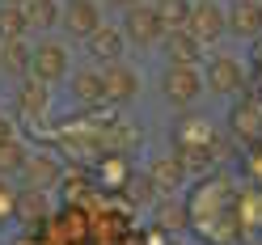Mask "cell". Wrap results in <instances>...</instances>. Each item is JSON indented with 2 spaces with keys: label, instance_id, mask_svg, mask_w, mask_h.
Masks as SVG:
<instances>
[{
  "label": "cell",
  "instance_id": "6da1fadb",
  "mask_svg": "<svg viewBox=\"0 0 262 245\" xmlns=\"http://www.w3.org/2000/svg\"><path fill=\"white\" fill-rule=\"evenodd\" d=\"M203 89L220 93V97H237V93H245V68L233 55H211L203 68Z\"/></svg>",
  "mask_w": 262,
  "mask_h": 245
},
{
  "label": "cell",
  "instance_id": "7a4b0ae2",
  "mask_svg": "<svg viewBox=\"0 0 262 245\" xmlns=\"http://www.w3.org/2000/svg\"><path fill=\"white\" fill-rule=\"evenodd\" d=\"M161 93H165L169 106H194L203 93V72L199 68H165V76H161Z\"/></svg>",
  "mask_w": 262,
  "mask_h": 245
},
{
  "label": "cell",
  "instance_id": "3957f363",
  "mask_svg": "<svg viewBox=\"0 0 262 245\" xmlns=\"http://www.w3.org/2000/svg\"><path fill=\"white\" fill-rule=\"evenodd\" d=\"M119 30H123V38H127V42H136V47H152V42L165 38V26L157 21L152 5H136V9H127V17H123Z\"/></svg>",
  "mask_w": 262,
  "mask_h": 245
},
{
  "label": "cell",
  "instance_id": "277c9868",
  "mask_svg": "<svg viewBox=\"0 0 262 245\" xmlns=\"http://www.w3.org/2000/svg\"><path fill=\"white\" fill-rule=\"evenodd\" d=\"M30 72H34V80H42L47 89L59 85V80L68 76V47H63V42H42V47H34Z\"/></svg>",
  "mask_w": 262,
  "mask_h": 245
},
{
  "label": "cell",
  "instance_id": "5b68a950",
  "mask_svg": "<svg viewBox=\"0 0 262 245\" xmlns=\"http://www.w3.org/2000/svg\"><path fill=\"white\" fill-rule=\"evenodd\" d=\"M224 30L237 38L258 42L262 38V0H233L224 9Z\"/></svg>",
  "mask_w": 262,
  "mask_h": 245
},
{
  "label": "cell",
  "instance_id": "8992f818",
  "mask_svg": "<svg viewBox=\"0 0 262 245\" xmlns=\"http://www.w3.org/2000/svg\"><path fill=\"white\" fill-rule=\"evenodd\" d=\"M186 34L194 42H216L224 34V9L216 5V0H194V9H190V21H186Z\"/></svg>",
  "mask_w": 262,
  "mask_h": 245
},
{
  "label": "cell",
  "instance_id": "52a82bcc",
  "mask_svg": "<svg viewBox=\"0 0 262 245\" xmlns=\"http://www.w3.org/2000/svg\"><path fill=\"white\" fill-rule=\"evenodd\" d=\"M59 26L68 30L72 38H89L97 26H102V9H97V0H72L68 9H63Z\"/></svg>",
  "mask_w": 262,
  "mask_h": 245
},
{
  "label": "cell",
  "instance_id": "ba28073f",
  "mask_svg": "<svg viewBox=\"0 0 262 245\" xmlns=\"http://www.w3.org/2000/svg\"><path fill=\"white\" fill-rule=\"evenodd\" d=\"M85 42H89V55H93V59H102V63H123V47H127V38H123L119 26H106V21H102Z\"/></svg>",
  "mask_w": 262,
  "mask_h": 245
},
{
  "label": "cell",
  "instance_id": "9c48e42d",
  "mask_svg": "<svg viewBox=\"0 0 262 245\" xmlns=\"http://www.w3.org/2000/svg\"><path fill=\"white\" fill-rule=\"evenodd\" d=\"M102 89H106V102H131V97L140 93V76L131 72L127 63H106Z\"/></svg>",
  "mask_w": 262,
  "mask_h": 245
},
{
  "label": "cell",
  "instance_id": "30bf717a",
  "mask_svg": "<svg viewBox=\"0 0 262 245\" xmlns=\"http://www.w3.org/2000/svg\"><path fill=\"white\" fill-rule=\"evenodd\" d=\"M165 55H169V68H194L199 63V42H194L186 30H169L165 38Z\"/></svg>",
  "mask_w": 262,
  "mask_h": 245
},
{
  "label": "cell",
  "instance_id": "8fae6325",
  "mask_svg": "<svg viewBox=\"0 0 262 245\" xmlns=\"http://www.w3.org/2000/svg\"><path fill=\"white\" fill-rule=\"evenodd\" d=\"M148 177H152L157 190H178V186L186 182V161H178V157H157L152 165H148Z\"/></svg>",
  "mask_w": 262,
  "mask_h": 245
},
{
  "label": "cell",
  "instance_id": "7c38bea8",
  "mask_svg": "<svg viewBox=\"0 0 262 245\" xmlns=\"http://www.w3.org/2000/svg\"><path fill=\"white\" fill-rule=\"evenodd\" d=\"M233 131L245 136V140H258L262 136V102H254V97H245V102L233 106Z\"/></svg>",
  "mask_w": 262,
  "mask_h": 245
},
{
  "label": "cell",
  "instance_id": "4fadbf2b",
  "mask_svg": "<svg viewBox=\"0 0 262 245\" xmlns=\"http://www.w3.org/2000/svg\"><path fill=\"white\" fill-rule=\"evenodd\" d=\"M72 97H76L80 106H102V102H106V89H102V72H93V68L76 72V76H72Z\"/></svg>",
  "mask_w": 262,
  "mask_h": 245
},
{
  "label": "cell",
  "instance_id": "5bb4252c",
  "mask_svg": "<svg viewBox=\"0 0 262 245\" xmlns=\"http://www.w3.org/2000/svg\"><path fill=\"white\" fill-rule=\"evenodd\" d=\"M190 9H194V0H157V5H152L157 21L165 26V34H169V30H186Z\"/></svg>",
  "mask_w": 262,
  "mask_h": 245
},
{
  "label": "cell",
  "instance_id": "9a60e30c",
  "mask_svg": "<svg viewBox=\"0 0 262 245\" xmlns=\"http://www.w3.org/2000/svg\"><path fill=\"white\" fill-rule=\"evenodd\" d=\"M21 173L30 177V186H34V190H47V186H55L59 177H63V169L55 165V157H30Z\"/></svg>",
  "mask_w": 262,
  "mask_h": 245
},
{
  "label": "cell",
  "instance_id": "2e32d148",
  "mask_svg": "<svg viewBox=\"0 0 262 245\" xmlns=\"http://www.w3.org/2000/svg\"><path fill=\"white\" fill-rule=\"evenodd\" d=\"M13 216H17L21 224H42V216H47V199H42V190H34V186L17 190V207H13Z\"/></svg>",
  "mask_w": 262,
  "mask_h": 245
},
{
  "label": "cell",
  "instance_id": "e0dca14e",
  "mask_svg": "<svg viewBox=\"0 0 262 245\" xmlns=\"http://www.w3.org/2000/svg\"><path fill=\"white\" fill-rule=\"evenodd\" d=\"M26 26H38V30H51V26H59V17H63V9H59V0H26Z\"/></svg>",
  "mask_w": 262,
  "mask_h": 245
},
{
  "label": "cell",
  "instance_id": "ac0fdd59",
  "mask_svg": "<svg viewBox=\"0 0 262 245\" xmlns=\"http://www.w3.org/2000/svg\"><path fill=\"white\" fill-rule=\"evenodd\" d=\"M152 224L161 228V233H182V228L190 224V216H186V207L178 203V199H165V203H157Z\"/></svg>",
  "mask_w": 262,
  "mask_h": 245
},
{
  "label": "cell",
  "instance_id": "d6986e66",
  "mask_svg": "<svg viewBox=\"0 0 262 245\" xmlns=\"http://www.w3.org/2000/svg\"><path fill=\"white\" fill-rule=\"evenodd\" d=\"M17 106H21V114H42L47 106H51V89H47L42 80L30 76L26 85L17 89Z\"/></svg>",
  "mask_w": 262,
  "mask_h": 245
},
{
  "label": "cell",
  "instance_id": "ffe728a7",
  "mask_svg": "<svg viewBox=\"0 0 262 245\" xmlns=\"http://www.w3.org/2000/svg\"><path fill=\"white\" fill-rule=\"evenodd\" d=\"M30 59H34V47H30L26 38L0 42V68L9 63V72H30Z\"/></svg>",
  "mask_w": 262,
  "mask_h": 245
},
{
  "label": "cell",
  "instance_id": "44dd1931",
  "mask_svg": "<svg viewBox=\"0 0 262 245\" xmlns=\"http://www.w3.org/2000/svg\"><path fill=\"white\" fill-rule=\"evenodd\" d=\"M26 9H13V5H0V42H13L26 34Z\"/></svg>",
  "mask_w": 262,
  "mask_h": 245
},
{
  "label": "cell",
  "instance_id": "7402d4cb",
  "mask_svg": "<svg viewBox=\"0 0 262 245\" xmlns=\"http://www.w3.org/2000/svg\"><path fill=\"white\" fill-rule=\"evenodd\" d=\"M26 161H30L26 144H21V140H9L5 148H0V177H13V173H21V169H26Z\"/></svg>",
  "mask_w": 262,
  "mask_h": 245
},
{
  "label": "cell",
  "instance_id": "603a6c76",
  "mask_svg": "<svg viewBox=\"0 0 262 245\" xmlns=\"http://www.w3.org/2000/svg\"><path fill=\"white\" fill-rule=\"evenodd\" d=\"M13 207H17V194L0 182V216H13Z\"/></svg>",
  "mask_w": 262,
  "mask_h": 245
},
{
  "label": "cell",
  "instance_id": "cb8c5ba5",
  "mask_svg": "<svg viewBox=\"0 0 262 245\" xmlns=\"http://www.w3.org/2000/svg\"><path fill=\"white\" fill-rule=\"evenodd\" d=\"M9 140H17V136H13V123L5 119V114H0V148H5Z\"/></svg>",
  "mask_w": 262,
  "mask_h": 245
},
{
  "label": "cell",
  "instance_id": "d4e9b609",
  "mask_svg": "<svg viewBox=\"0 0 262 245\" xmlns=\"http://www.w3.org/2000/svg\"><path fill=\"white\" fill-rule=\"evenodd\" d=\"M110 5H119V9H136V5H144V0H110Z\"/></svg>",
  "mask_w": 262,
  "mask_h": 245
},
{
  "label": "cell",
  "instance_id": "484cf974",
  "mask_svg": "<svg viewBox=\"0 0 262 245\" xmlns=\"http://www.w3.org/2000/svg\"><path fill=\"white\" fill-rule=\"evenodd\" d=\"M0 5H13V9H21V5H26V0H0Z\"/></svg>",
  "mask_w": 262,
  "mask_h": 245
}]
</instances>
